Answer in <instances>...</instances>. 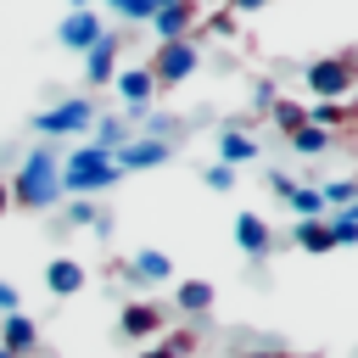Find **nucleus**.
I'll return each mask as SVG.
<instances>
[{
    "label": "nucleus",
    "mask_w": 358,
    "mask_h": 358,
    "mask_svg": "<svg viewBox=\"0 0 358 358\" xmlns=\"http://www.w3.org/2000/svg\"><path fill=\"white\" fill-rule=\"evenodd\" d=\"M6 190H11V207H28V213L62 207V168H56L50 145H34L22 157V168L6 179Z\"/></svg>",
    "instance_id": "f257e3e1"
},
{
    "label": "nucleus",
    "mask_w": 358,
    "mask_h": 358,
    "mask_svg": "<svg viewBox=\"0 0 358 358\" xmlns=\"http://www.w3.org/2000/svg\"><path fill=\"white\" fill-rule=\"evenodd\" d=\"M62 201H95L101 190H112L123 173H117V162L106 157V151H95V145H78V151H67L62 162Z\"/></svg>",
    "instance_id": "f03ea898"
},
{
    "label": "nucleus",
    "mask_w": 358,
    "mask_h": 358,
    "mask_svg": "<svg viewBox=\"0 0 358 358\" xmlns=\"http://www.w3.org/2000/svg\"><path fill=\"white\" fill-rule=\"evenodd\" d=\"M302 84L313 90V101H347L352 90H358V56L352 50H336V56H313L308 67H302Z\"/></svg>",
    "instance_id": "7ed1b4c3"
},
{
    "label": "nucleus",
    "mask_w": 358,
    "mask_h": 358,
    "mask_svg": "<svg viewBox=\"0 0 358 358\" xmlns=\"http://www.w3.org/2000/svg\"><path fill=\"white\" fill-rule=\"evenodd\" d=\"M145 67H151L157 90H179V84L201 67V50H196V39H173V45H157V56H151Z\"/></svg>",
    "instance_id": "20e7f679"
},
{
    "label": "nucleus",
    "mask_w": 358,
    "mask_h": 358,
    "mask_svg": "<svg viewBox=\"0 0 358 358\" xmlns=\"http://www.w3.org/2000/svg\"><path fill=\"white\" fill-rule=\"evenodd\" d=\"M90 123H95V101L90 95H67V101H56V106H45L34 117L39 134H90Z\"/></svg>",
    "instance_id": "39448f33"
},
{
    "label": "nucleus",
    "mask_w": 358,
    "mask_h": 358,
    "mask_svg": "<svg viewBox=\"0 0 358 358\" xmlns=\"http://www.w3.org/2000/svg\"><path fill=\"white\" fill-rule=\"evenodd\" d=\"M168 157H173V145H168L162 134H129V140L112 151L117 173H145V168H162Z\"/></svg>",
    "instance_id": "423d86ee"
},
{
    "label": "nucleus",
    "mask_w": 358,
    "mask_h": 358,
    "mask_svg": "<svg viewBox=\"0 0 358 358\" xmlns=\"http://www.w3.org/2000/svg\"><path fill=\"white\" fill-rule=\"evenodd\" d=\"M56 39H62V50H95L101 39H106V22H101V11H90V6H73L62 22H56Z\"/></svg>",
    "instance_id": "0eeeda50"
},
{
    "label": "nucleus",
    "mask_w": 358,
    "mask_h": 358,
    "mask_svg": "<svg viewBox=\"0 0 358 358\" xmlns=\"http://www.w3.org/2000/svg\"><path fill=\"white\" fill-rule=\"evenodd\" d=\"M112 90H117V101L140 117V112L151 106V95H157V78H151L145 62H134V67H117V73H112Z\"/></svg>",
    "instance_id": "6e6552de"
},
{
    "label": "nucleus",
    "mask_w": 358,
    "mask_h": 358,
    "mask_svg": "<svg viewBox=\"0 0 358 358\" xmlns=\"http://www.w3.org/2000/svg\"><path fill=\"white\" fill-rule=\"evenodd\" d=\"M162 324H168V313L157 302H123V313H117L123 341H151V336H162Z\"/></svg>",
    "instance_id": "1a4fd4ad"
},
{
    "label": "nucleus",
    "mask_w": 358,
    "mask_h": 358,
    "mask_svg": "<svg viewBox=\"0 0 358 358\" xmlns=\"http://www.w3.org/2000/svg\"><path fill=\"white\" fill-rule=\"evenodd\" d=\"M151 28H157V39H162V45L190 39V28H196V6H190V0H162V6H157V17H151Z\"/></svg>",
    "instance_id": "9d476101"
},
{
    "label": "nucleus",
    "mask_w": 358,
    "mask_h": 358,
    "mask_svg": "<svg viewBox=\"0 0 358 358\" xmlns=\"http://www.w3.org/2000/svg\"><path fill=\"white\" fill-rule=\"evenodd\" d=\"M117 56H123V39H117V34H106V39L95 45V50H84V84H90V90L112 84V73L123 67Z\"/></svg>",
    "instance_id": "9b49d317"
},
{
    "label": "nucleus",
    "mask_w": 358,
    "mask_h": 358,
    "mask_svg": "<svg viewBox=\"0 0 358 358\" xmlns=\"http://www.w3.org/2000/svg\"><path fill=\"white\" fill-rule=\"evenodd\" d=\"M123 274H129L134 285H168V280H173V257L157 252V246H140V252L123 263Z\"/></svg>",
    "instance_id": "f8f14e48"
},
{
    "label": "nucleus",
    "mask_w": 358,
    "mask_h": 358,
    "mask_svg": "<svg viewBox=\"0 0 358 358\" xmlns=\"http://www.w3.org/2000/svg\"><path fill=\"white\" fill-rule=\"evenodd\" d=\"M84 285H90V268L78 257H50L45 263V291L50 296H78Z\"/></svg>",
    "instance_id": "ddd939ff"
},
{
    "label": "nucleus",
    "mask_w": 358,
    "mask_h": 358,
    "mask_svg": "<svg viewBox=\"0 0 358 358\" xmlns=\"http://www.w3.org/2000/svg\"><path fill=\"white\" fill-rule=\"evenodd\" d=\"M34 347H39V324H34L28 313H6V319H0V352L28 358Z\"/></svg>",
    "instance_id": "4468645a"
},
{
    "label": "nucleus",
    "mask_w": 358,
    "mask_h": 358,
    "mask_svg": "<svg viewBox=\"0 0 358 358\" xmlns=\"http://www.w3.org/2000/svg\"><path fill=\"white\" fill-rule=\"evenodd\" d=\"M235 246H241L246 257H268V246H274L268 218H263V213H241V218H235Z\"/></svg>",
    "instance_id": "2eb2a0df"
},
{
    "label": "nucleus",
    "mask_w": 358,
    "mask_h": 358,
    "mask_svg": "<svg viewBox=\"0 0 358 358\" xmlns=\"http://www.w3.org/2000/svg\"><path fill=\"white\" fill-rule=\"evenodd\" d=\"M213 285L207 280H179L173 285V302H179V313H190V319H201V313H213Z\"/></svg>",
    "instance_id": "dca6fc26"
},
{
    "label": "nucleus",
    "mask_w": 358,
    "mask_h": 358,
    "mask_svg": "<svg viewBox=\"0 0 358 358\" xmlns=\"http://www.w3.org/2000/svg\"><path fill=\"white\" fill-rule=\"evenodd\" d=\"M257 157V140L246 134V129H224L218 134V162L224 168H241V162H252Z\"/></svg>",
    "instance_id": "f3484780"
},
{
    "label": "nucleus",
    "mask_w": 358,
    "mask_h": 358,
    "mask_svg": "<svg viewBox=\"0 0 358 358\" xmlns=\"http://www.w3.org/2000/svg\"><path fill=\"white\" fill-rule=\"evenodd\" d=\"M90 129H95V134H90V145H95V151H106V157L129 140V117H95Z\"/></svg>",
    "instance_id": "a211bd4d"
},
{
    "label": "nucleus",
    "mask_w": 358,
    "mask_h": 358,
    "mask_svg": "<svg viewBox=\"0 0 358 358\" xmlns=\"http://www.w3.org/2000/svg\"><path fill=\"white\" fill-rule=\"evenodd\" d=\"M62 229H101L106 235V218L95 201H62Z\"/></svg>",
    "instance_id": "6ab92c4d"
},
{
    "label": "nucleus",
    "mask_w": 358,
    "mask_h": 358,
    "mask_svg": "<svg viewBox=\"0 0 358 358\" xmlns=\"http://www.w3.org/2000/svg\"><path fill=\"white\" fill-rule=\"evenodd\" d=\"M291 241H296L302 252H336V241H330V224H324V218H302V224L291 229Z\"/></svg>",
    "instance_id": "aec40b11"
},
{
    "label": "nucleus",
    "mask_w": 358,
    "mask_h": 358,
    "mask_svg": "<svg viewBox=\"0 0 358 358\" xmlns=\"http://www.w3.org/2000/svg\"><path fill=\"white\" fill-rule=\"evenodd\" d=\"M285 207L296 213V224H302V218H330V213H324V196H319V185H296V190L285 196Z\"/></svg>",
    "instance_id": "412c9836"
},
{
    "label": "nucleus",
    "mask_w": 358,
    "mask_h": 358,
    "mask_svg": "<svg viewBox=\"0 0 358 358\" xmlns=\"http://www.w3.org/2000/svg\"><path fill=\"white\" fill-rule=\"evenodd\" d=\"M196 352V336L190 330H173V336H162L157 347H145V352H134V358H190Z\"/></svg>",
    "instance_id": "4be33fe9"
},
{
    "label": "nucleus",
    "mask_w": 358,
    "mask_h": 358,
    "mask_svg": "<svg viewBox=\"0 0 358 358\" xmlns=\"http://www.w3.org/2000/svg\"><path fill=\"white\" fill-rule=\"evenodd\" d=\"M268 117H274V129H280L285 140H291L296 129H308V106H296V101H274V106H268Z\"/></svg>",
    "instance_id": "5701e85b"
},
{
    "label": "nucleus",
    "mask_w": 358,
    "mask_h": 358,
    "mask_svg": "<svg viewBox=\"0 0 358 358\" xmlns=\"http://www.w3.org/2000/svg\"><path fill=\"white\" fill-rule=\"evenodd\" d=\"M319 196H324V213H341V207L358 201V179H324Z\"/></svg>",
    "instance_id": "b1692460"
},
{
    "label": "nucleus",
    "mask_w": 358,
    "mask_h": 358,
    "mask_svg": "<svg viewBox=\"0 0 358 358\" xmlns=\"http://www.w3.org/2000/svg\"><path fill=\"white\" fill-rule=\"evenodd\" d=\"M308 123L313 129H347V106H336V101H308Z\"/></svg>",
    "instance_id": "393cba45"
},
{
    "label": "nucleus",
    "mask_w": 358,
    "mask_h": 358,
    "mask_svg": "<svg viewBox=\"0 0 358 358\" xmlns=\"http://www.w3.org/2000/svg\"><path fill=\"white\" fill-rule=\"evenodd\" d=\"M324 224H330V241H336V246H352V241H358V201L341 207V213H330Z\"/></svg>",
    "instance_id": "a878e982"
},
{
    "label": "nucleus",
    "mask_w": 358,
    "mask_h": 358,
    "mask_svg": "<svg viewBox=\"0 0 358 358\" xmlns=\"http://www.w3.org/2000/svg\"><path fill=\"white\" fill-rule=\"evenodd\" d=\"M285 145H291V151H296V157H319V151H330V134H324V129H313V123H308V129H296V134H291V140H285Z\"/></svg>",
    "instance_id": "bb28decb"
},
{
    "label": "nucleus",
    "mask_w": 358,
    "mask_h": 358,
    "mask_svg": "<svg viewBox=\"0 0 358 358\" xmlns=\"http://www.w3.org/2000/svg\"><path fill=\"white\" fill-rule=\"evenodd\" d=\"M157 6H162V0H112V17H123V22H151Z\"/></svg>",
    "instance_id": "cd10ccee"
},
{
    "label": "nucleus",
    "mask_w": 358,
    "mask_h": 358,
    "mask_svg": "<svg viewBox=\"0 0 358 358\" xmlns=\"http://www.w3.org/2000/svg\"><path fill=\"white\" fill-rule=\"evenodd\" d=\"M201 185H207V190H224V196H229V190H235V168H224V162H213V168L201 173Z\"/></svg>",
    "instance_id": "c85d7f7f"
},
{
    "label": "nucleus",
    "mask_w": 358,
    "mask_h": 358,
    "mask_svg": "<svg viewBox=\"0 0 358 358\" xmlns=\"http://www.w3.org/2000/svg\"><path fill=\"white\" fill-rule=\"evenodd\" d=\"M268 190H274V196L285 201V196L296 190V173H285V168H268Z\"/></svg>",
    "instance_id": "c756f323"
},
{
    "label": "nucleus",
    "mask_w": 358,
    "mask_h": 358,
    "mask_svg": "<svg viewBox=\"0 0 358 358\" xmlns=\"http://www.w3.org/2000/svg\"><path fill=\"white\" fill-rule=\"evenodd\" d=\"M6 313H22V296H17L11 280H0V319H6Z\"/></svg>",
    "instance_id": "7c9ffc66"
},
{
    "label": "nucleus",
    "mask_w": 358,
    "mask_h": 358,
    "mask_svg": "<svg viewBox=\"0 0 358 358\" xmlns=\"http://www.w3.org/2000/svg\"><path fill=\"white\" fill-rule=\"evenodd\" d=\"M274 101H280V90H274V84H268V78H263V84H257V95H252V106H257V112H268V106H274Z\"/></svg>",
    "instance_id": "2f4dec72"
},
{
    "label": "nucleus",
    "mask_w": 358,
    "mask_h": 358,
    "mask_svg": "<svg viewBox=\"0 0 358 358\" xmlns=\"http://www.w3.org/2000/svg\"><path fill=\"white\" fill-rule=\"evenodd\" d=\"M207 28H213V34H235V11H213Z\"/></svg>",
    "instance_id": "473e14b6"
},
{
    "label": "nucleus",
    "mask_w": 358,
    "mask_h": 358,
    "mask_svg": "<svg viewBox=\"0 0 358 358\" xmlns=\"http://www.w3.org/2000/svg\"><path fill=\"white\" fill-rule=\"evenodd\" d=\"M347 129H358V90H352V106H347Z\"/></svg>",
    "instance_id": "72a5a7b5"
},
{
    "label": "nucleus",
    "mask_w": 358,
    "mask_h": 358,
    "mask_svg": "<svg viewBox=\"0 0 358 358\" xmlns=\"http://www.w3.org/2000/svg\"><path fill=\"white\" fill-rule=\"evenodd\" d=\"M6 207H11V190H6V179H0V213H6Z\"/></svg>",
    "instance_id": "f704fd0d"
},
{
    "label": "nucleus",
    "mask_w": 358,
    "mask_h": 358,
    "mask_svg": "<svg viewBox=\"0 0 358 358\" xmlns=\"http://www.w3.org/2000/svg\"><path fill=\"white\" fill-rule=\"evenodd\" d=\"M274 358H296V352H274Z\"/></svg>",
    "instance_id": "c9c22d12"
},
{
    "label": "nucleus",
    "mask_w": 358,
    "mask_h": 358,
    "mask_svg": "<svg viewBox=\"0 0 358 358\" xmlns=\"http://www.w3.org/2000/svg\"><path fill=\"white\" fill-rule=\"evenodd\" d=\"M257 358H274V352H257Z\"/></svg>",
    "instance_id": "e433bc0d"
},
{
    "label": "nucleus",
    "mask_w": 358,
    "mask_h": 358,
    "mask_svg": "<svg viewBox=\"0 0 358 358\" xmlns=\"http://www.w3.org/2000/svg\"><path fill=\"white\" fill-rule=\"evenodd\" d=\"M0 358H11V352H0Z\"/></svg>",
    "instance_id": "4c0bfd02"
}]
</instances>
